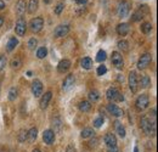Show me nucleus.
Wrapping results in <instances>:
<instances>
[{
    "label": "nucleus",
    "mask_w": 158,
    "mask_h": 152,
    "mask_svg": "<svg viewBox=\"0 0 158 152\" xmlns=\"http://www.w3.org/2000/svg\"><path fill=\"white\" fill-rule=\"evenodd\" d=\"M106 72H107V68H106V66H103V65L98 66V68H97V76H103Z\"/></svg>",
    "instance_id": "obj_40"
},
{
    "label": "nucleus",
    "mask_w": 158,
    "mask_h": 152,
    "mask_svg": "<svg viewBox=\"0 0 158 152\" xmlns=\"http://www.w3.org/2000/svg\"><path fill=\"white\" fill-rule=\"evenodd\" d=\"M134 152H139V148H137V147H136V146H135V147H134Z\"/></svg>",
    "instance_id": "obj_49"
},
{
    "label": "nucleus",
    "mask_w": 158,
    "mask_h": 152,
    "mask_svg": "<svg viewBox=\"0 0 158 152\" xmlns=\"http://www.w3.org/2000/svg\"><path fill=\"white\" fill-rule=\"evenodd\" d=\"M11 66H12V68H18L19 66H21V60L19 58H14L12 62H11Z\"/></svg>",
    "instance_id": "obj_42"
},
{
    "label": "nucleus",
    "mask_w": 158,
    "mask_h": 152,
    "mask_svg": "<svg viewBox=\"0 0 158 152\" xmlns=\"http://www.w3.org/2000/svg\"><path fill=\"white\" fill-rule=\"evenodd\" d=\"M51 97H52V93H51V91H47V93H45L43 95V97L40 99V104H39V105H40V108L42 109H45L49 106V102H50Z\"/></svg>",
    "instance_id": "obj_16"
},
{
    "label": "nucleus",
    "mask_w": 158,
    "mask_h": 152,
    "mask_svg": "<svg viewBox=\"0 0 158 152\" xmlns=\"http://www.w3.org/2000/svg\"><path fill=\"white\" fill-rule=\"evenodd\" d=\"M4 24V17L3 16H0V27H1Z\"/></svg>",
    "instance_id": "obj_47"
},
{
    "label": "nucleus",
    "mask_w": 158,
    "mask_h": 152,
    "mask_svg": "<svg viewBox=\"0 0 158 152\" xmlns=\"http://www.w3.org/2000/svg\"><path fill=\"white\" fill-rule=\"evenodd\" d=\"M111 60H112V63H113V66H114L116 68L123 69V67H124V60H123V56H122L119 53H118V51L112 53Z\"/></svg>",
    "instance_id": "obj_6"
},
{
    "label": "nucleus",
    "mask_w": 158,
    "mask_h": 152,
    "mask_svg": "<svg viewBox=\"0 0 158 152\" xmlns=\"http://www.w3.org/2000/svg\"><path fill=\"white\" fill-rule=\"evenodd\" d=\"M140 123H141V129L144 130L145 134H147L149 136H154L156 135V122L152 123L147 117H142Z\"/></svg>",
    "instance_id": "obj_1"
},
{
    "label": "nucleus",
    "mask_w": 158,
    "mask_h": 152,
    "mask_svg": "<svg viewBox=\"0 0 158 152\" xmlns=\"http://www.w3.org/2000/svg\"><path fill=\"white\" fill-rule=\"evenodd\" d=\"M106 51L105 50H100V51L97 53V55H96V61L97 62H103V61L106 60Z\"/></svg>",
    "instance_id": "obj_35"
},
{
    "label": "nucleus",
    "mask_w": 158,
    "mask_h": 152,
    "mask_svg": "<svg viewBox=\"0 0 158 152\" xmlns=\"http://www.w3.org/2000/svg\"><path fill=\"white\" fill-rule=\"evenodd\" d=\"M47 55V49L46 48H39L38 49V51H37V57L38 58H44L45 56Z\"/></svg>",
    "instance_id": "obj_34"
},
{
    "label": "nucleus",
    "mask_w": 158,
    "mask_h": 152,
    "mask_svg": "<svg viewBox=\"0 0 158 152\" xmlns=\"http://www.w3.org/2000/svg\"><path fill=\"white\" fill-rule=\"evenodd\" d=\"M66 152H77V150L73 145H68L67 148H66Z\"/></svg>",
    "instance_id": "obj_43"
},
{
    "label": "nucleus",
    "mask_w": 158,
    "mask_h": 152,
    "mask_svg": "<svg viewBox=\"0 0 158 152\" xmlns=\"http://www.w3.org/2000/svg\"><path fill=\"white\" fill-rule=\"evenodd\" d=\"M149 105H150V97L147 96L146 94L140 95L139 97H137L136 102H135V106H136V109H137V111H144V109H146L147 107H149Z\"/></svg>",
    "instance_id": "obj_3"
},
{
    "label": "nucleus",
    "mask_w": 158,
    "mask_h": 152,
    "mask_svg": "<svg viewBox=\"0 0 158 152\" xmlns=\"http://www.w3.org/2000/svg\"><path fill=\"white\" fill-rule=\"evenodd\" d=\"M70 68H71V61L67 60V58L61 60L60 62H58V65H57V71L60 73H66Z\"/></svg>",
    "instance_id": "obj_13"
},
{
    "label": "nucleus",
    "mask_w": 158,
    "mask_h": 152,
    "mask_svg": "<svg viewBox=\"0 0 158 152\" xmlns=\"http://www.w3.org/2000/svg\"><path fill=\"white\" fill-rule=\"evenodd\" d=\"M129 11H130V4L128 1H121L119 5H118V15L119 17H126L129 15Z\"/></svg>",
    "instance_id": "obj_7"
},
{
    "label": "nucleus",
    "mask_w": 158,
    "mask_h": 152,
    "mask_svg": "<svg viewBox=\"0 0 158 152\" xmlns=\"http://www.w3.org/2000/svg\"><path fill=\"white\" fill-rule=\"evenodd\" d=\"M26 29H27V23L26 21L21 17V18H18V21L16 22V34L19 35V37H23L26 34Z\"/></svg>",
    "instance_id": "obj_8"
},
{
    "label": "nucleus",
    "mask_w": 158,
    "mask_h": 152,
    "mask_svg": "<svg viewBox=\"0 0 158 152\" xmlns=\"http://www.w3.org/2000/svg\"><path fill=\"white\" fill-rule=\"evenodd\" d=\"M18 45V40L17 38L15 37H11L9 39V42H7V45H6V49H7V51H12V50Z\"/></svg>",
    "instance_id": "obj_21"
},
{
    "label": "nucleus",
    "mask_w": 158,
    "mask_h": 152,
    "mask_svg": "<svg viewBox=\"0 0 158 152\" xmlns=\"http://www.w3.org/2000/svg\"><path fill=\"white\" fill-rule=\"evenodd\" d=\"M150 85H151V79H150V77H149V76H146V74L141 76V79H140V86L144 88V89H147V88H150Z\"/></svg>",
    "instance_id": "obj_22"
},
{
    "label": "nucleus",
    "mask_w": 158,
    "mask_h": 152,
    "mask_svg": "<svg viewBox=\"0 0 158 152\" xmlns=\"http://www.w3.org/2000/svg\"><path fill=\"white\" fill-rule=\"evenodd\" d=\"M37 44H38V40L35 38H31V39H29V42H28V48L31 50H33L37 46Z\"/></svg>",
    "instance_id": "obj_38"
},
{
    "label": "nucleus",
    "mask_w": 158,
    "mask_h": 152,
    "mask_svg": "<svg viewBox=\"0 0 158 152\" xmlns=\"http://www.w3.org/2000/svg\"><path fill=\"white\" fill-rule=\"evenodd\" d=\"M26 9H27V4H26V0H18L17 4H16V14L22 16L26 12Z\"/></svg>",
    "instance_id": "obj_19"
},
{
    "label": "nucleus",
    "mask_w": 158,
    "mask_h": 152,
    "mask_svg": "<svg viewBox=\"0 0 158 152\" xmlns=\"http://www.w3.org/2000/svg\"><path fill=\"white\" fill-rule=\"evenodd\" d=\"M107 152H118V147L113 146V147H107Z\"/></svg>",
    "instance_id": "obj_44"
},
{
    "label": "nucleus",
    "mask_w": 158,
    "mask_h": 152,
    "mask_svg": "<svg viewBox=\"0 0 158 152\" xmlns=\"http://www.w3.org/2000/svg\"><path fill=\"white\" fill-rule=\"evenodd\" d=\"M29 27H31L32 32H34V33L40 32V30L43 29V27H44V19L42 17H35V18H33L31 21Z\"/></svg>",
    "instance_id": "obj_4"
},
{
    "label": "nucleus",
    "mask_w": 158,
    "mask_h": 152,
    "mask_svg": "<svg viewBox=\"0 0 158 152\" xmlns=\"http://www.w3.org/2000/svg\"><path fill=\"white\" fill-rule=\"evenodd\" d=\"M10 152H15V151H10Z\"/></svg>",
    "instance_id": "obj_51"
},
{
    "label": "nucleus",
    "mask_w": 158,
    "mask_h": 152,
    "mask_svg": "<svg viewBox=\"0 0 158 152\" xmlns=\"http://www.w3.org/2000/svg\"><path fill=\"white\" fill-rule=\"evenodd\" d=\"M68 32H70V27H68L67 24H60L57 26L55 32H54V35L56 38H63L68 34Z\"/></svg>",
    "instance_id": "obj_10"
},
{
    "label": "nucleus",
    "mask_w": 158,
    "mask_h": 152,
    "mask_svg": "<svg viewBox=\"0 0 158 152\" xmlns=\"http://www.w3.org/2000/svg\"><path fill=\"white\" fill-rule=\"evenodd\" d=\"M114 125H116V131H117V134L119 135L121 138H125V129H124V127L121 124V122H116Z\"/></svg>",
    "instance_id": "obj_27"
},
{
    "label": "nucleus",
    "mask_w": 158,
    "mask_h": 152,
    "mask_svg": "<svg viewBox=\"0 0 158 152\" xmlns=\"http://www.w3.org/2000/svg\"><path fill=\"white\" fill-rule=\"evenodd\" d=\"M129 29H130V27L128 23H119L117 26V33L122 37H125L128 33H129Z\"/></svg>",
    "instance_id": "obj_18"
},
{
    "label": "nucleus",
    "mask_w": 158,
    "mask_h": 152,
    "mask_svg": "<svg viewBox=\"0 0 158 152\" xmlns=\"http://www.w3.org/2000/svg\"><path fill=\"white\" fill-rule=\"evenodd\" d=\"M17 95H18V91L16 88H11L9 91V100L10 101H15L17 99Z\"/></svg>",
    "instance_id": "obj_33"
},
{
    "label": "nucleus",
    "mask_w": 158,
    "mask_h": 152,
    "mask_svg": "<svg viewBox=\"0 0 158 152\" xmlns=\"http://www.w3.org/2000/svg\"><path fill=\"white\" fill-rule=\"evenodd\" d=\"M152 30V24L150 23V22H145V23H142V26H141V32L142 33H145V34H149L150 32Z\"/></svg>",
    "instance_id": "obj_32"
},
{
    "label": "nucleus",
    "mask_w": 158,
    "mask_h": 152,
    "mask_svg": "<svg viewBox=\"0 0 158 152\" xmlns=\"http://www.w3.org/2000/svg\"><path fill=\"white\" fill-rule=\"evenodd\" d=\"M38 138V129L37 128H32L31 130H28V135H27V139L31 141V143H34Z\"/></svg>",
    "instance_id": "obj_24"
},
{
    "label": "nucleus",
    "mask_w": 158,
    "mask_h": 152,
    "mask_svg": "<svg viewBox=\"0 0 158 152\" xmlns=\"http://www.w3.org/2000/svg\"><path fill=\"white\" fill-rule=\"evenodd\" d=\"M78 5H85L88 3V0H75Z\"/></svg>",
    "instance_id": "obj_45"
},
{
    "label": "nucleus",
    "mask_w": 158,
    "mask_h": 152,
    "mask_svg": "<svg viewBox=\"0 0 158 152\" xmlns=\"http://www.w3.org/2000/svg\"><path fill=\"white\" fill-rule=\"evenodd\" d=\"M27 135H28V131L27 130H24V129L19 130L18 131V135H17V139H18L19 143H24L26 139H27Z\"/></svg>",
    "instance_id": "obj_31"
},
{
    "label": "nucleus",
    "mask_w": 158,
    "mask_h": 152,
    "mask_svg": "<svg viewBox=\"0 0 158 152\" xmlns=\"http://www.w3.org/2000/svg\"><path fill=\"white\" fill-rule=\"evenodd\" d=\"M6 63H7V60H6V57L1 55V56H0V71H3V69L5 68Z\"/></svg>",
    "instance_id": "obj_39"
},
{
    "label": "nucleus",
    "mask_w": 158,
    "mask_h": 152,
    "mask_svg": "<svg viewBox=\"0 0 158 152\" xmlns=\"http://www.w3.org/2000/svg\"><path fill=\"white\" fill-rule=\"evenodd\" d=\"M107 99L110 101H113V102H121V101L124 100V96L119 93V90L116 89V88H110L107 90Z\"/></svg>",
    "instance_id": "obj_2"
},
{
    "label": "nucleus",
    "mask_w": 158,
    "mask_h": 152,
    "mask_svg": "<svg viewBox=\"0 0 158 152\" xmlns=\"http://www.w3.org/2000/svg\"><path fill=\"white\" fill-rule=\"evenodd\" d=\"M103 122H105V119H103L102 117H97V118L94 119V123H93V124H94L95 128H100V127L103 124Z\"/></svg>",
    "instance_id": "obj_36"
},
{
    "label": "nucleus",
    "mask_w": 158,
    "mask_h": 152,
    "mask_svg": "<svg viewBox=\"0 0 158 152\" xmlns=\"http://www.w3.org/2000/svg\"><path fill=\"white\" fill-rule=\"evenodd\" d=\"M89 99H90L91 102H96V101L100 99V93H98L97 90H91L90 93H89Z\"/></svg>",
    "instance_id": "obj_30"
},
{
    "label": "nucleus",
    "mask_w": 158,
    "mask_h": 152,
    "mask_svg": "<svg viewBox=\"0 0 158 152\" xmlns=\"http://www.w3.org/2000/svg\"><path fill=\"white\" fill-rule=\"evenodd\" d=\"M105 144L107 147H113L117 146V138L113 133H108L105 135Z\"/></svg>",
    "instance_id": "obj_15"
},
{
    "label": "nucleus",
    "mask_w": 158,
    "mask_h": 152,
    "mask_svg": "<svg viewBox=\"0 0 158 152\" xmlns=\"http://www.w3.org/2000/svg\"><path fill=\"white\" fill-rule=\"evenodd\" d=\"M39 6V0H29L28 4V12L29 14H34Z\"/></svg>",
    "instance_id": "obj_23"
},
{
    "label": "nucleus",
    "mask_w": 158,
    "mask_h": 152,
    "mask_svg": "<svg viewBox=\"0 0 158 152\" xmlns=\"http://www.w3.org/2000/svg\"><path fill=\"white\" fill-rule=\"evenodd\" d=\"M93 65H94V62H93V60H91L90 57H84V58H82V61H80V66H82L84 69H90V68L93 67Z\"/></svg>",
    "instance_id": "obj_20"
},
{
    "label": "nucleus",
    "mask_w": 158,
    "mask_h": 152,
    "mask_svg": "<svg viewBox=\"0 0 158 152\" xmlns=\"http://www.w3.org/2000/svg\"><path fill=\"white\" fill-rule=\"evenodd\" d=\"M43 140L45 141V144L47 145H51L54 141H55V133L51 129H47L43 133Z\"/></svg>",
    "instance_id": "obj_14"
},
{
    "label": "nucleus",
    "mask_w": 158,
    "mask_h": 152,
    "mask_svg": "<svg viewBox=\"0 0 158 152\" xmlns=\"http://www.w3.org/2000/svg\"><path fill=\"white\" fill-rule=\"evenodd\" d=\"M54 128L56 127V129H55V131L54 133H57V131H60L61 130V127H62V124H61V120L58 119V118H56V119H54Z\"/></svg>",
    "instance_id": "obj_37"
},
{
    "label": "nucleus",
    "mask_w": 158,
    "mask_h": 152,
    "mask_svg": "<svg viewBox=\"0 0 158 152\" xmlns=\"http://www.w3.org/2000/svg\"><path fill=\"white\" fill-rule=\"evenodd\" d=\"M63 7H65L63 3H60V4H57V5H56V7H55V14H56V15H60V14L62 12Z\"/></svg>",
    "instance_id": "obj_41"
},
{
    "label": "nucleus",
    "mask_w": 158,
    "mask_h": 152,
    "mask_svg": "<svg viewBox=\"0 0 158 152\" xmlns=\"http://www.w3.org/2000/svg\"><path fill=\"white\" fill-rule=\"evenodd\" d=\"M95 133H94V129L93 128H84L83 130H82V138L83 139H88V138H91L93 135H94Z\"/></svg>",
    "instance_id": "obj_28"
},
{
    "label": "nucleus",
    "mask_w": 158,
    "mask_h": 152,
    "mask_svg": "<svg viewBox=\"0 0 158 152\" xmlns=\"http://www.w3.org/2000/svg\"><path fill=\"white\" fill-rule=\"evenodd\" d=\"M74 82H75V78L73 74H68L66 78H65V82H63V90H70L73 85H74Z\"/></svg>",
    "instance_id": "obj_17"
},
{
    "label": "nucleus",
    "mask_w": 158,
    "mask_h": 152,
    "mask_svg": "<svg viewBox=\"0 0 158 152\" xmlns=\"http://www.w3.org/2000/svg\"><path fill=\"white\" fill-rule=\"evenodd\" d=\"M33 152H40V151H39L38 148H35V150H33Z\"/></svg>",
    "instance_id": "obj_50"
},
{
    "label": "nucleus",
    "mask_w": 158,
    "mask_h": 152,
    "mask_svg": "<svg viewBox=\"0 0 158 152\" xmlns=\"http://www.w3.org/2000/svg\"><path fill=\"white\" fill-rule=\"evenodd\" d=\"M5 7V3H4V0H0V10H3Z\"/></svg>",
    "instance_id": "obj_46"
},
{
    "label": "nucleus",
    "mask_w": 158,
    "mask_h": 152,
    "mask_svg": "<svg viewBox=\"0 0 158 152\" xmlns=\"http://www.w3.org/2000/svg\"><path fill=\"white\" fill-rule=\"evenodd\" d=\"M142 18H144V12L141 11V10H137V11H135V12L133 14L131 21H133V22H139V21H141Z\"/></svg>",
    "instance_id": "obj_29"
},
{
    "label": "nucleus",
    "mask_w": 158,
    "mask_h": 152,
    "mask_svg": "<svg viewBox=\"0 0 158 152\" xmlns=\"http://www.w3.org/2000/svg\"><path fill=\"white\" fill-rule=\"evenodd\" d=\"M152 61V56L150 54H144L141 55V57L139 58V61H137V68L139 69H145L150 66Z\"/></svg>",
    "instance_id": "obj_5"
},
{
    "label": "nucleus",
    "mask_w": 158,
    "mask_h": 152,
    "mask_svg": "<svg viewBox=\"0 0 158 152\" xmlns=\"http://www.w3.org/2000/svg\"><path fill=\"white\" fill-rule=\"evenodd\" d=\"M44 3H45V4H50L51 0H44Z\"/></svg>",
    "instance_id": "obj_48"
},
{
    "label": "nucleus",
    "mask_w": 158,
    "mask_h": 152,
    "mask_svg": "<svg viewBox=\"0 0 158 152\" xmlns=\"http://www.w3.org/2000/svg\"><path fill=\"white\" fill-rule=\"evenodd\" d=\"M137 85H139V82H137V74L135 71H131L129 73V88L133 93H136L137 91Z\"/></svg>",
    "instance_id": "obj_9"
},
{
    "label": "nucleus",
    "mask_w": 158,
    "mask_h": 152,
    "mask_svg": "<svg viewBox=\"0 0 158 152\" xmlns=\"http://www.w3.org/2000/svg\"><path fill=\"white\" fill-rule=\"evenodd\" d=\"M90 108H91V102L90 101L84 100V101H82V102L79 104V109H80L82 112H89Z\"/></svg>",
    "instance_id": "obj_25"
},
{
    "label": "nucleus",
    "mask_w": 158,
    "mask_h": 152,
    "mask_svg": "<svg viewBox=\"0 0 158 152\" xmlns=\"http://www.w3.org/2000/svg\"><path fill=\"white\" fill-rule=\"evenodd\" d=\"M32 93L35 97H39L43 94V83L39 79H35L32 83Z\"/></svg>",
    "instance_id": "obj_11"
},
{
    "label": "nucleus",
    "mask_w": 158,
    "mask_h": 152,
    "mask_svg": "<svg viewBox=\"0 0 158 152\" xmlns=\"http://www.w3.org/2000/svg\"><path fill=\"white\" fill-rule=\"evenodd\" d=\"M117 46H118V49L119 50H122L123 53H128L129 51V43L126 42V40H119L118 42V44H117Z\"/></svg>",
    "instance_id": "obj_26"
},
{
    "label": "nucleus",
    "mask_w": 158,
    "mask_h": 152,
    "mask_svg": "<svg viewBox=\"0 0 158 152\" xmlns=\"http://www.w3.org/2000/svg\"><path fill=\"white\" fill-rule=\"evenodd\" d=\"M107 109H108V112H110L112 116H114V117H121V116L124 115L123 109L121 107H118L117 105H114V104L107 105Z\"/></svg>",
    "instance_id": "obj_12"
}]
</instances>
